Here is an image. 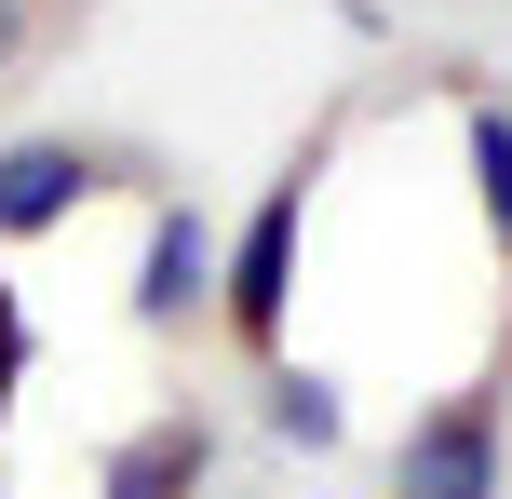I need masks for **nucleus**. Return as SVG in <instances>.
I'll return each mask as SVG.
<instances>
[{
    "label": "nucleus",
    "instance_id": "1",
    "mask_svg": "<svg viewBox=\"0 0 512 499\" xmlns=\"http://www.w3.org/2000/svg\"><path fill=\"white\" fill-rule=\"evenodd\" d=\"M391 499H499V392H445L391 446Z\"/></svg>",
    "mask_w": 512,
    "mask_h": 499
},
{
    "label": "nucleus",
    "instance_id": "2",
    "mask_svg": "<svg viewBox=\"0 0 512 499\" xmlns=\"http://www.w3.org/2000/svg\"><path fill=\"white\" fill-rule=\"evenodd\" d=\"M108 176H122V149H95V135H14V149H0V243H41L54 216H81Z\"/></svg>",
    "mask_w": 512,
    "mask_h": 499
},
{
    "label": "nucleus",
    "instance_id": "3",
    "mask_svg": "<svg viewBox=\"0 0 512 499\" xmlns=\"http://www.w3.org/2000/svg\"><path fill=\"white\" fill-rule=\"evenodd\" d=\"M297 203H310V176H270V203H256L243 257L216 270V284H230V338H243V351H270V338H283V270H297Z\"/></svg>",
    "mask_w": 512,
    "mask_h": 499
},
{
    "label": "nucleus",
    "instance_id": "4",
    "mask_svg": "<svg viewBox=\"0 0 512 499\" xmlns=\"http://www.w3.org/2000/svg\"><path fill=\"white\" fill-rule=\"evenodd\" d=\"M203 311H216V230L189 203H162L149 216V257H135V324L176 338V324H203Z\"/></svg>",
    "mask_w": 512,
    "mask_h": 499
},
{
    "label": "nucleus",
    "instance_id": "5",
    "mask_svg": "<svg viewBox=\"0 0 512 499\" xmlns=\"http://www.w3.org/2000/svg\"><path fill=\"white\" fill-rule=\"evenodd\" d=\"M108 499H203V419L162 405L149 432H122L108 446Z\"/></svg>",
    "mask_w": 512,
    "mask_h": 499
},
{
    "label": "nucleus",
    "instance_id": "6",
    "mask_svg": "<svg viewBox=\"0 0 512 499\" xmlns=\"http://www.w3.org/2000/svg\"><path fill=\"white\" fill-rule=\"evenodd\" d=\"M27 54H41V0H0V95L27 81Z\"/></svg>",
    "mask_w": 512,
    "mask_h": 499
},
{
    "label": "nucleus",
    "instance_id": "7",
    "mask_svg": "<svg viewBox=\"0 0 512 499\" xmlns=\"http://www.w3.org/2000/svg\"><path fill=\"white\" fill-rule=\"evenodd\" d=\"M0 405H14V324H0Z\"/></svg>",
    "mask_w": 512,
    "mask_h": 499
}]
</instances>
